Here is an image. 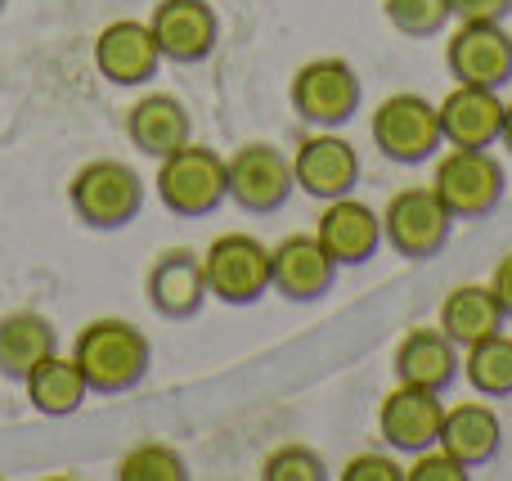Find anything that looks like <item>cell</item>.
Returning <instances> with one entry per match:
<instances>
[{
  "label": "cell",
  "mask_w": 512,
  "mask_h": 481,
  "mask_svg": "<svg viewBox=\"0 0 512 481\" xmlns=\"http://www.w3.org/2000/svg\"><path fill=\"white\" fill-rule=\"evenodd\" d=\"M72 360L86 374L90 392H131L149 374V338L126 320H90L72 342Z\"/></svg>",
  "instance_id": "1"
},
{
  "label": "cell",
  "mask_w": 512,
  "mask_h": 481,
  "mask_svg": "<svg viewBox=\"0 0 512 481\" xmlns=\"http://www.w3.org/2000/svg\"><path fill=\"white\" fill-rule=\"evenodd\" d=\"M158 194L162 207L176 216H212L230 198L225 158L207 144H180L167 158H158Z\"/></svg>",
  "instance_id": "2"
},
{
  "label": "cell",
  "mask_w": 512,
  "mask_h": 481,
  "mask_svg": "<svg viewBox=\"0 0 512 481\" xmlns=\"http://www.w3.org/2000/svg\"><path fill=\"white\" fill-rule=\"evenodd\" d=\"M68 203H72V212H77V221L90 225V230H122V225H131L135 216H140L144 185L126 162L99 158V162H86V167L72 176Z\"/></svg>",
  "instance_id": "3"
},
{
  "label": "cell",
  "mask_w": 512,
  "mask_h": 481,
  "mask_svg": "<svg viewBox=\"0 0 512 481\" xmlns=\"http://www.w3.org/2000/svg\"><path fill=\"white\" fill-rule=\"evenodd\" d=\"M432 189L450 207L454 221H481V216H490L504 203L508 176L490 149H450L436 162Z\"/></svg>",
  "instance_id": "4"
},
{
  "label": "cell",
  "mask_w": 512,
  "mask_h": 481,
  "mask_svg": "<svg viewBox=\"0 0 512 481\" xmlns=\"http://www.w3.org/2000/svg\"><path fill=\"white\" fill-rule=\"evenodd\" d=\"M454 216L450 207L436 198L432 185H409L400 194H391V203L382 207V243L396 248L405 261H427L450 243Z\"/></svg>",
  "instance_id": "5"
},
{
  "label": "cell",
  "mask_w": 512,
  "mask_h": 481,
  "mask_svg": "<svg viewBox=\"0 0 512 481\" xmlns=\"http://www.w3.org/2000/svg\"><path fill=\"white\" fill-rule=\"evenodd\" d=\"M288 95H292V113L301 122L333 131V126L351 122L355 108H360V77H355V68L346 59H310L297 68Z\"/></svg>",
  "instance_id": "6"
},
{
  "label": "cell",
  "mask_w": 512,
  "mask_h": 481,
  "mask_svg": "<svg viewBox=\"0 0 512 481\" xmlns=\"http://www.w3.org/2000/svg\"><path fill=\"white\" fill-rule=\"evenodd\" d=\"M207 293L230 306H252L270 293V248L252 234H221L203 252Z\"/></svg>",
  "instance_id": "7"
},
{
  "label": "cell",
  "mask_w": 512,
  "mask_h": 481,
  "mask_svg": "<svg viewBox=\"0 0 512 481\" xmlns=\"http://www.w3.org/2000/svg\"><path fill=\"white\" fill-rule=\"evenodd\" d=\"M373 144L382 149V158L400 162V167H414L427 162L441 149V117L436 104H427L423 95H391L378 104L373 113Z\"/></svg>",
  "instance_id": "8"
},
{
  "label": "cell",
  "mask_w": 512,
  "mask_h": 481,
  "mask_svg": "<svg viewBox=\"0 0 512 481\" xmlns=\"http://www.w3.org/2000/svg\"><path fill=\"white\" fill-rule=\"evenodd\" d=\"M225 185L243 212H279L288 194L297 189L292 180V158H283L274 144H243L234 158H225Z\"/></svg>",
  "instance_id": "9"
},
{
  "label": "cell",
  "mask_w": 512,
  "mask_h": 481,
  "mask_svg": "<svg viewBox=\"0 0 512 481\" xmlns=\"http://www.w3.org/2000/svg\"><path fill=\"white\" fill-rule=\"evenodd\" d=\"M445 63L463 86L504 90L512 81V36L504 23H459V32L445 41Z\"/></svg>",
  "instance_id": "10"
},
{
  "label": "cell",
  "mask_w": 512,
  "mask_h": 481,
  "mask_svg": "<svg viewBox=\"0 0 512 481\" xmlns=\"http://www.w3.org/2000/svg\"><path fill=\"white\" fill-rule=\"evenodd\" d=\"M441 419H445L441 392L396 383V392H391L378 410V432L391 450L423 455V450H432L436 441H441Z\"/></svg>",
  "instance_id": "11"
},
{
  "label": "cell",
  "mask_w": 512,
  "mask_h": 481,
  "mask_svg": "<svg viewBox=\"0 0 512 481\" xmlns=\"http://www.w3.org/2000/svg\"><path fill=\"white\" fill-rule=\"evenodd\" d=\"M149 32L158 41L162 59L171 63H198L216 50V9L207 0H158L149 14Z\"/></svg>",
  "instance_id": "12"
},
{
  "label": "cell",
  "mask_w": 512,
  "mask_h": 481,
  "mask_svg": "<svg viewBox=\"0 0 512 481\" xmlns=\"http://www.w3.org/2000/svg\"><path fill=\"white\" fill-rule=\"evenodd\" d=\"M436 117H441V140L450 149H495L499 131H504V99H499V90L459 81L436 104Z\"/></svg>",
  "instance_id": "13"
},
{
  "label": "cell",
  "mask_w": 512,
  "mask_h": 481,
  "mask_svg": "<svg viewBox=\"0 0 512 481\" xmlns=\"http://www.w3.org/2000/svg\"><path fill=\"white\" fill-rule=\"evenodd\" d=\"M315 239L333 257V266H364L382 243V216L351 194L328 198L324 212H319Z\"/></svg>",
  "instance_id": "14"
},
{
  "label": "cell",
  "mask_w": 512,
  "mask_h": 481,
  "mask_svg": "<svg viewBox=\"0 0 512 481\" xmlns=\"http://www.w3.org/2000/svg\"><path fill=\"white\" fill-rule=\"evenodd\" d=\"M333 257L319 248L315 234H288L270 248V288L288 302H315L333 288Z\"/></svg>",
  "instance_id": "15"
},
{
  "label": "cell",
  "mask_w": 512,
  "mask_h": 481,
  "mask_svg": "<svg viewBox=\"0 0 512 481\" xmlns=\"http://www.w3.org/2000/svg\"><path fill=\"white\" fill-rule=\"evenodd\" d=\"M292 180H297V189H306L310 198H319V203H328V198H342L355 189V180H360V158H355V149L342 140V135H310V140H301L297 158H292Z\"/></svg>",
  "instance_id": "16"
},
{
  "label": "cell",
  "mask_w": 512,
  "mask_h": 481,
  "mask_svg": "<svg viewBox=\"0 0 512 481\" xmlns=\"http://www.w3.org/2000/svg\"><path fill=\"white\" fill-rule=\"evenodd\" d=\"M162 50L153 41L149 23H135V18H117L104 32L95 36V68L99 77H108L113 86H144V81L158 72Z\"/></svg>",
  "instance_id": "17"
},
{
  "label": "cell",
  "mask_w": 512,
  "mask_h": 481,
  "mask_svg": "<svg viewBox=\"0 0 512 481\" xmlns=\"http://www.w3.org/2000/svg\"><path fill=\"white\" fill-rule=\"evenodd\" d=\"M207 297L212 293H207V270L198 252L171 248L149 266V306L162 320H189L203 311Z\"/></svg>",
  "instance_id": "18"
},
{
  "label": "cell",
  "mask_w": 512,
  "mask_h": 481,
  "mask_svg": "<svg viewBox=\"0 0 512 481\" xmlns=\"http://www.w3.org/2000/svg\"><path fill=\"white\" fill-rule=\"evenodd\" d=\"M391 365H396V383L445 392V387H454V378L463 374V351L454 347L441 329H414L400 338Z\"/></svg>",
  "instance_id": "19"
},
{
  "label": "cell",
  "mask_w": 512,
  "mask_h": 481,
  "mask_svg": "<svg viewBox=\"0 0 512 481\" xmlns=\"http://www.w3.org/2000/svg\"><path fill=\"white\" fill-rule=\"evenodd\" d=\"M436 446L450 450L463 468H486V464H495L499 446H504V423H499V414L486 401L445 405L441 441Z\"/></svg>",
  "instance_id": "20"
},
{
  "label": "cell",
  "mask_w": 512,
  "mask_h": 481,
  "mask_svg": "<svg viewBox=\"0 0 512 481\" xmlns=\"http://www.w3.org/2000/svg\"><path fill=\"white\" fill-rule=\"evenodd\" d=\"M126 135H131V144L140 153L167 158L171 149L189 144V108L176 95H144L126 113Z\"/></svg>",
  "instance_id": "21"
},
{
  "label": "cell",
  "mask_w": 512,
  "mask_h": 481,
  "mask_svg": "<svg viewBox=\"0 0 512 481\" xmlns=\"http://www.w3.org/2000/svg\"><path fill=\"white\" fill-rule=\"evenodd\" d=\"M23 387H27L32 410L45 414V419H68V414H77L81 405H86V396H90V383H86V374L77 369V360L72 356L63 360L59 351H50V356H45L41 365L23 378Z\"/></svg>",
  "instance_id": "22"
},
{
  "label": "cell",
  "mask_w": 512,
  "mask_h": 481,
  "mask_svg": "<svg viewBox=\"0 0 512 481\" xmlns=\"http://www.w3.org/2000/svg\"><path fill=\"white\" fill-rule=\"evenodd\" d=\"M504 324L508 320H504V311H499L490 284H459V288H450V297L441 302V324H436V329L463 351V347H472V342L499 333Z\"/></svg>",
  "instance_id": "23"
},
{
  "label": "cell",
  "mask_w": 512,
  "mask_h": 481,
  "mask_svg": "<svg viewBox=\"0 0 512 481\" xmlns=\"http://www.w3.org/2000/svg\"><path fill=\"white\" fill-rule=\"evenodd\" d=\"M50 351H54V329L45 315L14 311L0 320V374L5 378H27Z\"/></svg>",
  "instance_id": "24"
},
{
  "label": "cell",
  "mask_w": 512,
  "mask_h": 481,
  "mask_svg": "<svg viewBox=\"0 0 512 481\" xmlns=\"http://www.w3.org/2000/svg\"><path fill=\"white\" fill-rule=\"evenodd\" d=\"M463 378L472 392L486 401H504L512 396V333H490V338L463 347Z\"/></svg>",
  "instance_id": "25"
},
{
  "label": "cell",
  "mask_w": 512,
  "mask_h": 481,
  "mask_svg": "<svg viewBox=\"0 0 512 481\" xmlns=\"http://www.w3.org/2000/svg\"><path fill=\"white\" fill-rule=\"evenodd\" d=\"M117 477L122 481H185V459L176 455L171 446H162V441H144V446H135L131 455L117 464Z\"/></svg>",
  "instance_id": "26"
},
{
  "label": "cell",
  "mask_w": 512,
  "mask_h": 481,
  "mask_svg": "<svg viewBox=\"0 0 512 481\" xmlns=\"http://www.w3.org/2000/svg\"><path fill=\"white\" fill-rule=\"evenodd\" d=\"M382 14L405 36H436L450 23V0H382Z\"/></svg>",
  "instance_id": "27"
},
{
  "label": "cell",
  "mask_w": 512,
  "mask_h": 481,
  "mask_svg": "<svg viewBox=\"0 0 512 481\" xmlns=\"http://www.w3.org/2000/svg\"><path fill=\"white\" fill-rule=\"evenodd\" d=\"M261 477L265 481H324L328 468H324V459H319L315 450L283 446V450H274V455L261 464Z\"/></svg>",
  "instance_id": "28"
},
{
  "label": "cell",
  "mask_w": 512,
  "mask_h": 481,
  "mask_svg": "<svg viewBox=\"0 0 512 481\" xmlns=\"http://www.w3.org/2000/svg\"><path fill=\"white\" fill-rule=\"evenodd\" d=\"M405 481H468V468L450 455V450L432 446L423 455H414V468L405 473Z\"/></svg>",
  "instance_id": "29"
},
{
  "label": "cell",
  "mask_w": 512,
  "mask_h": 481,
  "mask_svg": "<svg viewBox=\"0 0 512 481\" xmlns=\"http://www.w3.org/2000/svg\"><path fill=\"white\" fill-rule=\"evenodd\" d=\"M342 481H405V468L387 455H355L342 468Z\"/></svg>",
  "instance_id": "30"
},
{
  "label": "cell",
  "mask_w": 512,
  "mask_h": 481,
  "mask_svg": "<svg viewBox=\"0 0 512 481\" xmlns=\"http://www.w3.org/2000/svg\"><path fill=\"white\" fill-rule=\"evenodd\" d=\"M450 14L459 23H504L512 14V0H450Z\"/></svg>",
  "instance_id": "31"
},
{
  "label": "cell",
  "mask_w": 512,
  "mask_h": 481,
  "mask_svg": "<svg viewBox=\"0 0 512 481\" xmlns=\"http://www.w3.org/2000/svg\"><path fill=\"white\" fill-rule=\"evenodd\" d=\"M490 293H495L499 311H504V320H512V252L495 266V275H490Z\"/></svg>",
  "instance_id": "32"
},
{
  "label": "cell",
  "mask_w": 512,
  "mask_h": 481,
  "mask_svg": "<svg viewBox=\"0 0 512 481\" xmlns=\"http://www.w3.org/2000/svg\"><path fill=\"white\" fill-rule=\"evenodd\" d=\"M499 144L512 153V104H504V131H499Z\"/></svg>",
  "instance_id": "33"
},
{
  "label": "cell",
  "mask_w": 512,
  "mask_h": 481,
  "mask_svg": "<svg viewBox=\"0 0 512 481\" xmlns=\"http://www.w3.org/2000/svg\"><path fill=\"white\" fill-rule=\"evenodd\" d=\"M0 5H5V0H0Z\"/></svg>",
  "instance_id": "34"
}]
</instances>
